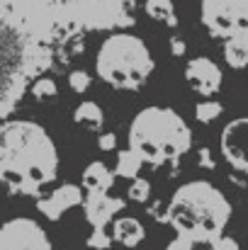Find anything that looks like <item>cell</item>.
<instances>
[{
	"instance_id": "6da1fadb",
	"label": "cell",
	"mask_w": 248,
	"mask_h": 250,
	"mask_svg": "<svg viewBox=\"0 0 248 250\" xmlns=\"http://www.w3.org/2000/svg\"><path fill=\"white\" fill-rule=\"evenodd\" d=\"M231 216V207L222 192L207 182L185 187L178 197V219L185 231L197 238H214Z\"/></svg>"
},
{
	"instance_id": "7a4b0ae2",
	"label": "cell",
	"mask_w": 248,
	"mask_h": 250,
	"mask_svg": "<svg viewBox=\"0 0 248 250\" xmlns=\"http://www.w3.org/2000/svg\"><path fill=\"white\" fill-rule=\"evenodd\" d=\"M24 68V42L20 32L0 20V97L15 85Z\"/></svg>"
},
{
	"instance_id": "3957f363",
	"label": "cell",
	"mask_w": 248,
	"mask_h": 250,
	"mask_svg": "<svg viewBox=\"0 0 248 250\" xmlns=\"http://www.w3.org/2000/svg\"><path fill=\"white\" fill-rule=\"evenodd\" d=\"M224 158L239 172H248V117L234 119L222 131Z\"/></svg>"
},
{
	"instance_id": "277c9868",
	"label": "cell",
	"mask_w": 248,
	"mask_h": 250,
	"mask_svg": "<svg viewBox=\"0 0 248 250\" xmlns=\"http://www.w3.org/2000/svg\"><path fill=\"white\" fill-rule=\"evenodd\" d=\"M187 81H190V85H192L197 92L212 95V92H217L219 85H222V71H219V66H217L214 61H209V59H197V61H192V63L187 66Z\"/></svg>"
},
{
	"instance_id": "5b68a950",
	"label": "cell",
	"mask_w": 248,
	"mask_h": 250,
	"mask_svg": "<svg viewBox=\"0 0 248 250\" xmlns=\"http://www.w3.org/2000/svg\"><path fill=\"white\" fill-rule=\"evenodd\" d=\"M226 63L231 68H248V34H234L226 37Z\"/></svg>"
},
{
	"instance_id": "8992f818",
	"label": "cell",
	"mask_w": 248,
	"mask_h": 250,
	"mask_svg": "<svg viewBox=\"0 0 248 250\" xmlns=\"http://www.w3.org/2000/svg\"><path fill=\"white\" fill-rule=\"evenodd\" d=\"M219 114H222V104H219V102H204V104L197 107V117H200L202 122H212V119H217Z\"/></svg>"
},
{
	"instance_id": "52a82bcc",
	"label": "cell",
	"mask_w": 248,
	"mask_h": 250,
	"mask_svg": "<svg viewBox=\"0 0 248 250\" xmlns=\"http://www.w3.org/2000/svg\"><path fill=\"white\" fill-rule=\"evenodd\" d=\"M214 250H239V246L234 238H219L214 241Z\"/></svg>"
}]
</instances>
